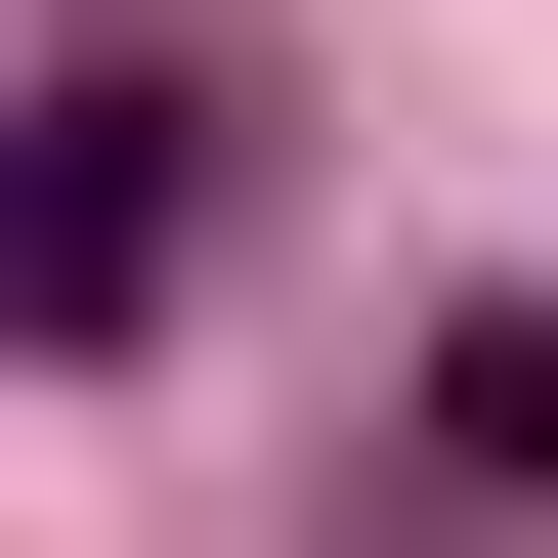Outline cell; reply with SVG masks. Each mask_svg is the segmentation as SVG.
<instances>
[{
    "label": "cell",
    "instance_id": "2",
    "mask_svg": "<svg viewBox=\"0 0 558 558\" xmlns=\"http://www.w3.org/2000/svg\"><path fill=\"white\" fill-rule=\"evenodd\" d=\"M387 515H429V558L558 515V301H473V344H429V473H387Z\"/></svg>",
    "mask_w": 558,
    "mask_h": 558
},
{
    "label": "cell",
    "instance_id": "1",
    "mask_svg": "<svg viewBox=\"0 0 558 558\" xmlns=\"http://www.w3.org/2000/svg\"><path fill=\"white\" fill-rule=\"evenodd\" d=\"M172 258H215V0H86V44H44V258H0V301L130 387V344H172Z\"/></svg>",
    "mask_w": 558,
    "mask_h": 558
}]
</instances>
